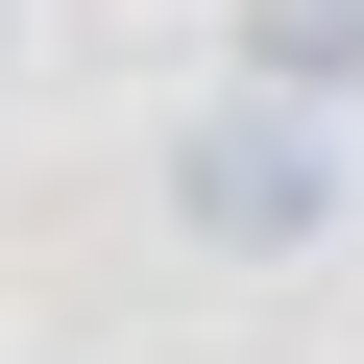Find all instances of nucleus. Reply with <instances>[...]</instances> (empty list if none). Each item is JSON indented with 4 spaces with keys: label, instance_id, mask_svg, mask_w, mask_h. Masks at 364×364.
<instances>
[{
    "label": "nucleus",
    "instance_id": "obj_1",
    "mask_svg": "<svg viewBox=\"0 0 364 364\" xmlns=\"http://www.w3.org/2000/svg\"><path fill=\"white\" fill-rule=\"evenodd\" d=\"M340 195H364V170H340L316 97H243V73H219L195 122H170V243H195V267H316Z\"/></svg>",
    "mask_w": 364,
    "mask_h": 364
},
{
    "label": "nucleus",
    "instance_id": "obj_2",
    "mask_svg": "<svg viewBox=\"0 0 364 364\" xmlns=\"http://www.w3.org/2000/svg\"><path fill=\"white\" fill-rule=\"evenodd\" d=\"M219 73H243V97H316V122H340V97H364V0H243V25H219Z\"/></svg>",
    "mask_w": 364,
    "mask_h": 364
},
{
    "label": "nucleus",
    "instance_id": "obj_3",
    "mask_svg": "<svg viewBox=\"0 0 364 364\" xmlns=\"http://www.w3.org/2000/svg\"><path fill=\"white\" fill-rule=\"evenodd\" d=\"M0 49H25V0H0Z\"/></svg>",
    "mask_w": 364,
    "mask_h": 364
}]
</instances>
